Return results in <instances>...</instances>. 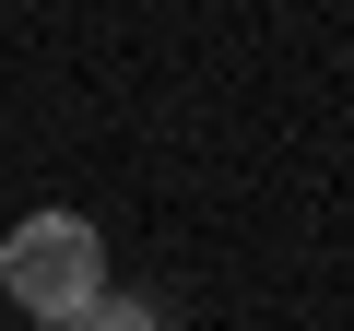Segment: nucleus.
Segmentation results:
<instances>
[{
  "mask_svg": "<svg viewBox=\"0 0 354 331\" xmlns=\"http://www.w3.org/2000/svg\"><path fill=\"white\" fill-rule=\"evenodd\" d=\"M59 331H165V319H153L142 296H95V307H71Z\"/></svg>",
  "mask_w": 354,
  "mask_h": 331,
  "instance_id": "2",
  "label": "nucleus"
},
{
  "mask_svg": "<svg viewBox=\"0 0 354 331\" xmlns=\"http://www.w3.org/2000/svg\"><path fill=\"white\" fill-rule=\"evenodd\" d=\"M0 284H12V307H24L36 331H59L71 307L106 296V237H95L83 213H24L12 237H0Z\"/></svg>",
  "mask_w": 354,
  "mask_h": 331,
  "instance_id": "1",
  "label": "nucleus"
}]
</instances>
